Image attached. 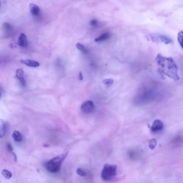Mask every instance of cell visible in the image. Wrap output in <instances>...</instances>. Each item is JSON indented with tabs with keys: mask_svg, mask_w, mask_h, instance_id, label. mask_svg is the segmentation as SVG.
<instances>
[{
	"mask_svg": "<svg viewBox=\"0 0 183 183\" xmlns=\"http://www.w3.org/2000/svg\"><path fill=\"white\" fill-rule=\"evenodd\" d=\"M156 61L159 70L163 74L175 81L179 80L178 67L172 58L167 57L158 54L156 57Z\"/></svg>",
	"mask_w": 183,
	"mask_h": 183,
	"instance_id": "cell-1",
	"label": "cell"
},
{
	"mask_svg": "<svg viewBox=\"0 0 183 183\" xmlns=\"http://www.w3.org/2000/svg\"><path fill=\"white\" fill-rule=\"evenodd\" d=\"M67 155L65 153L61 156L54 158L44 164V166L48 171L51 173H56L60 170L62 164Z\"/></svg>",
	"mask_w": 183,
	"mask_h": 183,
	"instance_id": "cell-2",
	"label": "cell"
},
{
	"mask_svg": "<svg viewBox=\"0 0 183 183\" xmlns=\"http://www.w3.org/2000/svg\"><path fill=\"white\" fill-rule=\"evenodd\" d=\"M117 170L116 165L105 164L101 172V178L105 181L112 180L116 176Z\"/></svg>",
	"mask_w": 183,
	"mask_h": 183,
	"instance_id": "cell-3",
	"label": "cell"
},
{
	"mask_svg": "<svg viewBox=\"0 0 183 183\" xmlns=\"http://www.w3.org/2000/svg\"><path fill=\"white\" fill-rule=\"evenodd\" d=\"M95 106L92 101L88 100L82 104L81 109L82 112L85 114H90L94 110Z\"/></svg>",
	"mask_w": 183,
	"mask_h": 183,
	"instance_id": "cell-4",
	"label": "cell"
},
{
	"mask_svg": "<svg viewBox=\"0 0 183 183\" xmlns=\"http://www.w3.org/2000/svg\"><path fill=\"white\" fill-rule=\"evenodd\" d=\"M152 39L154 41H161V42L168 45L172 43V40L170 38L164 35H156L153 36Z\"/></svg>",
	"mask_w": 183,
	"mask_h": 183,
	"instance_id": "cell-5",
	"label": "cell"
},
{
	"mask_svg": "<svg viewBox=\"0 0 183 183\" xmlns=\"http://www.w3.org/2000/svg\"><path fill=\"white\" fill-rule=\"evenodd\" d=\"M164 125L161 121L160 120H155L153 122L151 130L152 132H157L162 130Z\"/></svg>",
	"mask_w": 183,
	"mask_h": 183,
	"instance_id": "cell-6",
	"label": "cell"
},
{
	"mask_svg": "<svg viewBox=\"0 0 183 183\" xmlns=\"http://www.w3.org/2000/svg\"><path fill=\"white\" fill-rule=\"evenodd\" d=\"M24 72L22 69H18L16 71V76L20 82L22 86L25 87L26 85L24 77Z\"/></svg>",
	"mask_w": 183,
	"mask_h": 183,
	"instance_id": "cell-7",
	"label": "cell"
},
{
	"mask_svg": "<svg viewBox=\"0 0 183 183\" xmlns=\"http://www.w3.org/2000/svg\"><path fill=\"white\" fill-rule=\"evenodd\" d=\"M18 44L21 47H25L27 46L28 42L26 36L24 34L21 33L20 35Z\"/></svg>",
	"mask_w": 183,
	"mask_h": 183,
	"instance_id": "cell-8",
	"label": "cell"
},
{
	"mask_svg": "<svg viewBox=\"0 0 183 183\" xmlns=\"http://www.w3.org/2000/svg\"><path fill=\"white\" fill-rule=\"evenodd\" d=\"M29 10L31 14L35 16L38 15L40 13L39 7L35 4L31 3L29 5Z\"/></svg>",
	"mask_w": 183,
	"mask_h": 183,
	"instance_id": "cell-9",
	"label": "cell"
},
{
	"mask_svg": "<svg viewBox=\"0 0 183 183\" xmlns=\"http://www.w3.org/2000/svg\"><path fill=\"white\" fill-rule=\"evenodd\" d=\"M21 62L29 67H37L39 66V63L38 62L31 59L21 60Z\"/></svg>",
	"mask_w": 183,
	"mask_h": 183,
	"instance_id": "cell-10",
	"label": "cell"
},
{
	"mask_svg": "<svg viewBox=\"0 0 183 183\" xmlns=\"http://www.w3.org/2000/svg\"><path fill=\"white\" fill-rule=\"evenodd\" d=\"M8 128V125L7 123L1 121V127H0V135L1 137H3L6 133Z\"/></svg>",
	"mask_w": 183,
	"mask_h": 183,
	"instance_id": "cell-11",
	"label": "cell"
},
{
	"mask_svg": "<svg viewBox=\"0 0 183 183\" xmlns=\"http://www.w3.org/2000/svg\"><path fill=\"white\" fill-rule=\"evenodd\" d=\"M110 37V35L108 33H106L103 34L99 37L95 38V42H102L108 39Z\"/></svg>",
	"mask_w": 183,
	"mask_h": 183,
	"instance_id": "cell-12",
	"label": "cell"
},
{
	"mask_svg": "<svg viewBox=\"0 0 183 183\" xmlns=\"http://www.w3.org/2000/svg\"><path fill=\"white\" fill-rule=\"evenodd\" d=\"M13 138L17 142H20L22 140L23 137L21 133L18 131H14L12 134Z\"/></svg>",
	"mask_w": 183,
	"mask_h": 183,
	"instance_id": "cell-13",
	"label": "cell"
},
{
	"mask_svg": "<svg viewBox=\"0 0 183 183\" xmlns=\"http://www.w3.org/2000/svg\"><path fill=\"white\" fill-rule=\"evenodd\" d=\"M3 27L6 32L9 33L12 30V27L9 23L5 22L3 23Z\"/></svg>",
	"mask_w": 183,
	"mask_h": 183,
	"instance_id": "cell-14",
	"label": "cell"
},
{
	"mask_svg": "<svg viewBox=\"0 0 183 183\" xmlns=\"http://www.w3.org/2000/svg\"><path fill=\"white\" fill-rule=\"evenodd\" d=\"M178 39L180 46L183 50V31H181L178 33Z\"/></svg>",
	"mask_w": 183,
	"mask_h": 183,
	"instance_id": "cell-15",
	"label": "cell"
},
{
	"mask_svg": "<svg viewBox=\"0 0 183 183\" xmlns=\"http://www.w3.org/2000/svg\"><path fill=\"white\" fill-rule=\"evenodd\" d=\"M2 173L4 177L7 179H9L12 176V174L11 172L6 170H3Z\"/></svg>",
	"mask_w": 183,
	"mask_h": 183,
	"instance_id": "cell-16",
	"label": "cell"
},
{
	"mask_svg": "<svg viewBox=\"0 0 183 183\" xmlns=\"http://www.w3.org/2000/svg\"><path fill=\"white\" fill-rule=\"evenodd\" d=\"M103 82L105 85V86L108 88L112 85L113 83V80L112 79H105L103 81Z\"/></svg>",
	"mask_w": 183,
	"mask_h": 183,
	"instance_id": "cell-17",
	"label": "cell"
},
{
	"mask_svg": "<svg viewBox=\"0 0 183 183\" xmlns=\"http://www.w3.org/2000/svg\"><path fill=\"white\" fill-rule=\"evenodd\" d=\"M149 147L151 149H154L156 146L157 142L155 139H151L148 141Z\"/></svg>",
	"mask_w": 183,
	"mask_h": 183,
	"instance_id": "cell-18",
	"label": "cell"
},
{
	"mask_svg": "<svg viewBox=\"0 0 183 183\" xmlns=\"http://www.w3.org/2000/svg\"><path fill=\"white\" fill-rule=\"evenodd\" d=\"M77 48L82 52H83L85 53L87 52V50L85 49L84 45L80 43H77L76 45Z\"/></svg>",
	"mask_w": 183,
	"mask_h": 183,
	"instance_id": "cell-19",
	"label": "cell"
},
{
	"mask_svg": "<svg viewBox=\"0 0 183 183\" xmlns=\"http://www.w3.org/2000/svg\"><path fill=\"white\" fill-rule=\"evenodd\" d=\"M76 172L78 175L81 176H85L86 175V173L80 168H78L77 169Z\"/></svg>",
	"mask_w": 183,
	"mask_h": 183,
	"instance_id": "cell-20",
	"label": "cell"
},
{
	"mask_svg": "<svg viewBox=\"0 0 183 183\" xmlns=\"http://www.w3.org/2000/svg\"><path fill=\"white\" fill-rule=\"evenodd\" d=\"M98 24V21L96 19L92 20L90 22V25L93 27H96Z\"/></svg>",
	"mask_w": 183,
	"mask_h": 183,
	"instance_id": "cell-21",
	"label": "cell"
},
{
	"mask_svg": "<svg viewBox=\"0 0 183 183\" xmlns=\"http://www.w3.org/2000/svg\"><path fill=\"white\" fill-rule=\"evenodd\" d=\"M7 150L9 152H12L13 151V148L10 143L9 142L8 143L7 145Z\"/></svg>",
	"mask_w": 183,
	"mask_h": 183,
	"instance_id": "cell-22",
	"label": "cell"
},
{
	"mask_svg": "<svg viewBox=\"0 0 183 183\" xmlns=\"http://www.w3.org/2000/svg\"><path fill=\"white\" fill-rule=\"evenodd\" d=\"M79 80L80 81L82 80L83 79V76L82 74V73L80 72H79V77H78Z\"/></svg>",
	"mask_w": 183,
	"mask_h": 183,
	"instance_id": "cell-23",
	"label": "cell"
},
{
	"mask_svg": "<svg viewBox=\"0 0 183 183\" xmlns=\"http://www.w3.org/2000/svg\"><path fill=\"white\" fill-rule=\"evenodd\" d=\"M13 154L14 156V161L15 162H17V158L16 155L15 153H13Z\"/></svg>",
	"mask_w": 183,
	"mask_h": 183,
	"instance_id": "cell-24",
	"label": "cell"
}]
</instances>
